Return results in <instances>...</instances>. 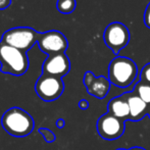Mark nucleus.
<instances>
[{
    "label": "nucleus",
    "instance_id": "nucleus-16",
    "mask_svg": "<svg viewBox=\"0 0 150 150\" xmlns=\"http://www.w3.org/2000/svg\"><path fill=\"white\" fill-rule=\"evenodd\" d=\"M40 133H41L42 135H43L44 139H45L46 142H53L54 140H55V136H54V134L51 132L50 130H48V129H40Z\"/></svg>",
    "mask_w": 150,
    "mask_h": 150
},
{
    "label": "nucleus",
    "instance_id": "nucleus-5",
    "mask_svg": "<svg viewBox=\"0 0 150 150\" xmlns=\"http://www.w3.org/2000/svg\"><path fill=\"white\" fill-rule=\"evenodd\" d=\"M103 39L109 49L112 50L115 54H119L130 41V32L124 24L119 22H113L105 28Z\"/></svg>",
    "mask_w": 150,
    "mask_h": 150
},
{
    "label": "nucleus",
    "instance_id": "nucleus-11",
    "mask_svg": "<svg viewBox=\"0 0 150 150\" xmlns=\"http://www.w3.org/2000/svg\"><path fill=\"white\" fill-rule=\"evenodd\" d=\"M130 107V120H141L148 111V104L142 100L134 91L124 93Z\"/></svg>",
    "mask_w": 150,
    "mask_h": 150
},
{
    "label": "nucleus",
    "instance_id": "nucleus-8",
    "mask_svg": "<svg viewBox=\"0 0 150 150\" xmlns=\"http://www.w3.org/2000/svg\"><path fill=\"white\" fill-rule=\"evenodd\" d=\"M38 46L48 56L64 53L69 47L67 39L59 31H48L41 33L38 40Z\"/></svg>",
    "mask_w": 150,
    "mask_h": 150
},
{
    "label": "nucleus",
    "instance_id": "nucleus-18",
    "mask_svg": "<svg viewBox=\"0 0 150 150\" xmlns=\"http://www.w3.org/2000/svg\"><path fill=\"white\" fill-rule=\"evenodd\" d=\"M11 0H0V10L6 9L7 7H9Z\"/></svg>",
    "mask_w": 150,
    "mask_h": 150
},
{
    "label": "nucleus",
    "instance_id": "nucleus-7",
    "mask_svg": "<svg viewBox=\"0 0 150 150\" xmlns=\"http://www.w3.org/2000/svg\"><path fill=\"white\" fill-rule=\"evenodd\" d=\"M124 120L106 112L97 120V132L104 140H115L122 136L126 130Z\"/></svg>",
    "mask_w": 150,
    "mask_h": 150
},
{
    "label": "nucleus",
    "instance_id": "nucleus-2",
    "mask_svg": "<svg viewBox=\"0 0 150 150\" xmlns=\"http://www.w3.org/2000/svg\"><path fill=\"white\" fill-rule=\"evenodd\" d=\"M3 129L14 137H25L34 130V120L26 110L20 107H11L3 113L1 119Z\"/></svg>",
    "mask_w": 150,
    "mask_h": 150
},
{
    "label": "nucleus",
    "instance_id": "nucleus-19",
    "mask_svg": "<svg viewBox=\"0 0 150 150\" xmlns=\"http://www.w3.org/2000/svg\"><path fill=\"white\" fill-rule=\"evenodd\" d=\"M79 107L82 110H86V109H88V107H89V102H88L86 99H82L79 102Z\"/></svg>",
    "mask_w": 150,
    "mask_h": 150
},
{
    "label": "nucleus",
    "instance_id": "nucleus-10",
    "mask_svg": "<svg viewBox=\"0 0 150 150\" xmlns=\"http://www.w3.org/2000/svg\"><path fill=\"white\" fill-rule=\"evenodd\" d=\"M83 82L88 93L98 99L105 98L110 90L111 83L109 80L103 76L95 77L92 71H87L85 74Z\"/></svg>",
    "mask_w": 150,
    "mask_h": 150
},
{
    "label": "nucleus",
    "instance_id": "nucleus-1",
    "mask_svg": "<svg viewBox=\"0 0 150 150\" xmlns=\"http://www.w3.org/2000/svg\"><path fill=\"white\" fill-rule=\"evenodd\" d=\"M138 76V67L135 61L125 56H117L108 67V80L119 88L131 86Z\"/></svg>",
    "mask_w": 150,
    "mask_h": 150
},
{
    "label": "nucleus",
    "instance_id": "nucleus-20",
    "mask_svg": "<svg viewBox=\"0 0 150 150\" xmlns=\"http://www.w3.org/2000/svg\"><path fill=\"white\" fill-rule=\"evenodd\" d=\"M64 120H63L62 119H59V120H57V122H56V125H57V127L58 128H63V127H64Z\"/></svg>",
    "mask_w": 150,
    "mask_h": 150
},
{
    "label": "nucleus",
    "instance_id": "nucleus-23",
    "mask_svg": "<svg viewBox=\"0 0 150 150\" xmlns=\"http://www.w3.org/2000/svg\"><path fill=\"white\" fill-rule=\"evenodd\" d=\"M117 150H127V149H124V148H119V149H117Z\"/></svg>",
    "mask_w": 150,
    "mask_h": 150
},
{
    "label": "nucleus",
    "instance_id": "nucleus-9",
    "mask_svg": "<svg viewBox=\"0 0 150 150\" xmlns=\"http://www.w3.org/2000/svg\"><path fill=\"white\" fill-rule=\"evenodd\" d=\"M71 69V62L65 53L49 55L43 62L42 71L44 75L62 78L69 74Z\"/></svg>",
    "mask_w": 150,
    "mask_h": 150
},
{
    "label": "nucleus",
    "instance_id": "nucleus-6",
    "mask_svg": "<svg viewBox=\"0 0 150 150\" xmlns=\"http://www.w3.org/2000/svg\"><path fill=\"white\" fill-rule=\"evenodd\" d=\"M35 90L42 100L50 102L61 96L64 90V84L61 78L42 74V76L36 82Z\"/></svg>",
    "mask_w": 150,
    "mask_h": 150
},
{
    "label": "nucleus",
    "instance_id": "nucleus-17",
    "mask_svg": "<svg viewBox=\"0 0 150 150\" xmlns=\"http://www.w3.org/2000/svg\"><path fill=\"white\" fill-rule=\"evenodd\" d=\"M144 24L147 28L150 29V2L148 5H147L146 9H145V12H144Z\"/></svg>",
    "mask_w": 150,
    "mask_h": 150
},
{
    "label": "nucleus",
    "instance_id": "nucleus-22",
    "mask_svg": "<svg viewBox=\"0 0 150 150\" xmlns=\"http://www.w3.org/2000/svg\"><path fill=\"white\" fill-rule=\"evenodd\" d=\"M147 115H148L149 119H150V104L148 105V111H147Z\"/></svg>",
    "mask_w": 150,
    "mask_h": 150
},
{
    "label": "nucleus",
    "instance_id": "nucleus-21",
    "mask_svg": "<svg viewBox=\"0 0 150 150\" xmlns=\"http://www.w3.org/2000/svg\"><path fill=\"white\" fill-rule=\"evenodd\" d=\"M128 150H146V149L143 148V147L135 146V147H132V148H130V149H128Z\"/></svg>",
    "mask_w": 150,
    "mask_h": 150
},
{
    "label": "nucleus",
    "instance_id": "nucleus-13",
    "mask_svg": "<svg viewBox=\"0 0 150 150\" xmlns=\"http://www.w3.org/2000/svg\"><path fill=\"white\" fill-rule=\"evenodd\" d=\"M134 92L147 104H150V84L143 81H139L134 88Z\"/></svg>",
    "mask_w": 150,
    "mask_h": 150
},
{
    "label": "nucleus",
    "instance_id": "nucleus-15",
    "mask_svg": "<svg viewBox=\"0 0 150 150\" xmlns=\"http://www.w3.org/2000/svg\"><path fill=\"white\" fill-rule=\"evenodd\" d=\"M140 80L147 84H150V63H147L143 67L140 73Z\"/></svg>",
    "mask_w": 150,
    "mask_h": 150
},
{
    "label": "nucleus",
    "instance_id": "nucleus-12",
    "mask_svg": "<svg viewBox=\"0 0 150 150\" xmlns=\"http://www.w3.org/2000/svg\"><path fill=\"white\" fill-rule=\"evenodd\" d=\"M107 112L111 113L120 120H130V107L125 94L112 98L107 104Z\"/></svg>",
    "mask_w": 150,
    "mask_h": 150
},
{
    "label": "nucleus",
    "instance_id": "nucleus-14",
    "mask_svg": "<svg viewBox=\"0 0 150 150\" xmlns=\"http://www.w3.org/2000/svg\"><path fill=\"white\" fill-rule=\"evenodd\" d=\"M77 6L76 0H57L56 7L57 10L61 13H71L75 10Z\"/></svg>",
    "mask_w": 150,
    "mask_h": 150
},
{
    "label": "nucleus",
    "instance_id": "nucleus-4",
    "mask_svg": "<svg viewBox=\"0 0 150 150\" xmlns=\"http://www.w3.org/2000/svg\"><path fill=\"white\" fill-rule=\"evenodd\" d=\"M40 35L41 33L29 27H18L6 31L2 35L0 42L27 52L38 43Z\"/></svg>",
    "mask_w": 150,
    "mask_h": 150
},
{
    "label": "nucleus",
    "instance_id": "nucleus-3",
    "mask_svg": "<svg viewBox=\"0 0 150 150\" xmlns=\"http://www.w3.org/2000/svg\"><path fill=\"white\" fill-rule=\"evenodd\" d=\"M1 71L13 76H22L28 71L29 58L27 52L0 42Z\"/></svg>",
    "mask_w": 150,
    "mask_h": 150
}]
</instances>
